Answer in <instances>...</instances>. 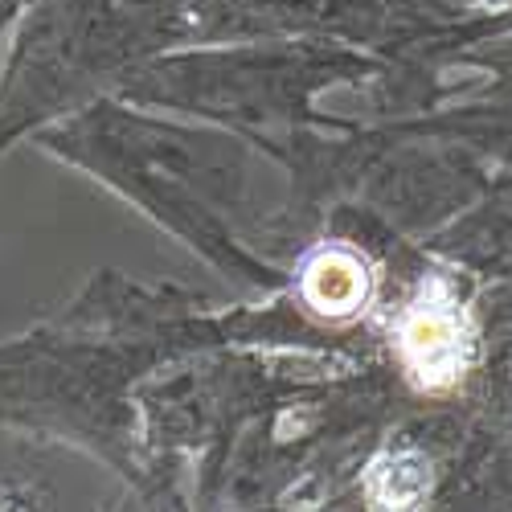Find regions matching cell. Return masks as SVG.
<instances>
[{
  "label": "cell",
  "mask_w": 512,
  "mask_h": 512,
  "mask_svg": "<svg viewBox=\"0 0 512 512\" xmlns=\"http://www.w3.org/2000/svg\"><path fill=\"white\" fill-rule=\"evenodd\" d=\"M402 353L406 365L422 386H447L459 377L467 361V332L463 316L451 300H439V291L422 295L402 328Z\"/></svg>",
  "instance_id": "obj_1"
},
{
  "label": "cell",
  "mask_w": 512,
  "mask_h": 512,
  "mask_svg": "<svg viewBox=\"0 0 512 512\" xmlns=\"http://www.w3.org/2000/svg\"><path fill=\"white\" fill-rule=\"evenodd\" d=\"M304 295L316 304V312L332 316H349L365 300V267L349 254H320L308 267Z\"/></svg>",
  "instance_id": "obj_2"
}]
</instances>
